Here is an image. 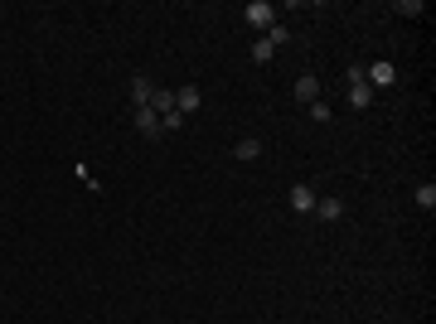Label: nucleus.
I'll use <instances>...</instances> for the list:
<instances>
[{
  "label": "nucleus",
  "instance_id": "9",
  "mask_svg": "<svg viewBox=\"0 0 436 324\" xmlns=\"http://www.w3.org/2000/svg\"><path fill=\"white\" fill-rule=\"evenodd\" d=\"M315 218H325V223H339L344 218V203L329 194V199H315Z\"/></svg>",
  "mask_w": 436,
  "mask_h": 324
},
{
  "label": "nucleus",
  "instance_id": "3",
  "mask_svg": "<svg viewBox=\"0 0 436 324\" xmlns=\"http://www.w3.org/2000/svg\"><path fill=\"white\" fill-rule=\"evenodd\" d=\"M243 20H247V25H252V29H262V34H267V29L276 25V10H272V5H267V0H252V5H247V10H243Z\"/></svg>",
  "mask_w": 436,
  "mask_h": 324
},
{
  "label": "nucleus",
  "instance_id": "13",
  "mask_svg": "<svg viewBox=\"0 0 436 324\" xmlns=\"http://www.w3.org/2000/svg\"><path fill=\"white\" fill-rule=\"evenodd\" d=\"M417 208H427V213L436 208V184H417Z\"/></svg>",
  "mask_w": 436,
  "mask_h": 324
},
{
  "label": "nucleus",
  "instance_id": "2",
  "mask_svg": "<svg viewBox=\"0 0 436 324\" xmlns=\"http://www.w3.org/2000/svg\"><path fill=\"white\" fill-rule=\"evenodd\" d=\"M364 82H369L374 92H383V87H393V82H398V68H393L388 58H378V63H369V68H364Z\"/></svg>",
  "mask_w": 436,
  "mask_h": 324
},
{
  "label": "nucleus",
  "instance_id": "16",
  "mask_svg": "<svg viewBox=\"0 0 436 324\" xmlns=\"http://www.w3.org/2000/svg\"><path fill=\"white\" fill-rule=\"evenodd\" d=\"M272 58H276V49L267 44V39H257V44H252V63H272Z\"/></svg>",
  "mask_w": 436,
  "mask_h": 324
},
{
  "label": "nucleus",
  "instance_id": "15",
  "mask_svg": "<svg viewBox=\"0 0 436 324\" xmlns=\"http://www.w3.org/2000/svg\"><path fill=\"white\" fill-rule=\"evenodd\" d=\"M393 15H403V20H417V15H422V0H398V5H393Z\"/></svg>",
  "mask_w": 436,
  "mask_h": 324
},
{
  "label": "nucleus",
  "instance_id": "1",
  "mask_svg": "<svg viewBox=\"0 0 436 324\" xmlns=\"http://www.w3.org/2000/svg\"><path fill=\"white\" fill-rule=\"evenodd\" d=\"M344 82H349V107H374V87H369V82H364V68H349V73H344Z\"/></svg>",
  "mask_w": 436,
  "mask_h": 324
},
{
  "label": "nucleus",
  "instance_id": "7",
  "mask_svg": "<svg viewBox=\"0 0 436 324\" xmlns=\"http://www.w3.org/2000/svg\"><path fill=\"white\" fill-rule=\"evenodd\" d=\"M286 199H291V213H315V199H320V194H310V184H291Z\"/></svg>",
  "mask_w": 436,
  "mask_h": 324
},
{
  "label": "nucleus",
  "instance_id": "14",
  "mask_svg": "<svg viewBox=\"0 0 436 324\" xmlns=\"http://www.w3.org/2000/svg\"><path fill=\"white\" fill-rule=\"evenodd\" d=\"M310 116H315L320 126H329V121H334V107H329L325 97H320V102H310Z\"/></svg>",
  "mask_w": 436,
  "mask_h": 324
},
{
  "label": "nucleus",
  "instance_id": "11",
  "mask_svg": "<svg viewBox=\"0 0 436 324\" xmlns=\"http://www.w3.org/2000/svg\"><path fill=\"white\" fill-rule=\"evenodd\" d=\"M151 111H156V116L175 111V92H170V87H156V97H151Z\"/></svg>",
  "mask_w": 436,
  "mask_h": 324
},
{
  "label": "nucleus",
  "instance_id": "8",
  "mask_svg": "<svg viewBox=\"0 0 436 324\" xmlns=\"http://www.w3.org/2000/svg\"><path fill=\"white\" fill-rule=\"evenodd\" d=\"M151 97H156V82L146 78V73H136V78H131V111L151 107Z\"/></svg>",
  "mask_w": 436,
  "mask_h": 324
},
{
  "label": "nucleus",
  "instance_id": "4",
  "mask_svg": "<svg viewBox=\"0 0 436 324\" xmlns=\"http://www.w3.org/2000/svg\"><path fill=\"white\" fill-rule=\"evenodd\" d=\"M131 121H136V131L141 135H151V140H160V116H156V111H151V107H136V111H131Z\"/></svg>",
  "mask_w": 436,
  "mask_h": 324
},
{
  "label": "nucleus",
  "instance_id": "6",
  "mask_svg": "<svg viewBox=\"0 0 436 324\" xmlns=\"http://www.w3.org/2000/svg\"><path fill=\"white\" fill-rule=\"evenodd\" d=\"M204 107V92L199 87H175V111L180 116H190V111H199Z\"/></svg>",
  "mask_w": 436,
  "mask_h": 324
},
{
  "label": "nucleus",
  "instance_id": "10",
  "mask_svg": "<svg viewBox=\"0 0 436 324\" xmlns=\"http://www.w3.org/2000/svg\"><path fill=\"white\" fill-rule=\"evenodd\" d=\"M257 155H262V140H257V135H243V140L233 145V160H257Z\"/></svg>",
  "mask_w": 436,
  "mask_h": 324
},
{
  "label": "nucleus",
  "instance_id": "5",
  "mask_svg": "<svg viewBox=\"0 0 436 324\" xmlns=\"http://www.w3.org/2000/svg\"><path fill=\"white\" fill-rule=\"evenodd\" d=\"M296 102H300V107L320 102V78H315V73H300V78H296Z\"/></svg>",
  "mask_w": 436,
  "mask_h": 324
},
{
  "label": "nucleus",
  "instance_id": "12",
  "mask_svg": "<svg viewBox=\"0 0 436 324\" xmlns=\"http://www.w3.org/2000/svg\"><path fill=\"white\" fill-rule=\"evenodd\" d=\"M262 39H267V44H272V49H281V44H291V29L281 25V20H276L272 29H267V34H262Z\"/></svg>",
  "mask_w": 436,
  "mask_h": 324
}]
</instances>
